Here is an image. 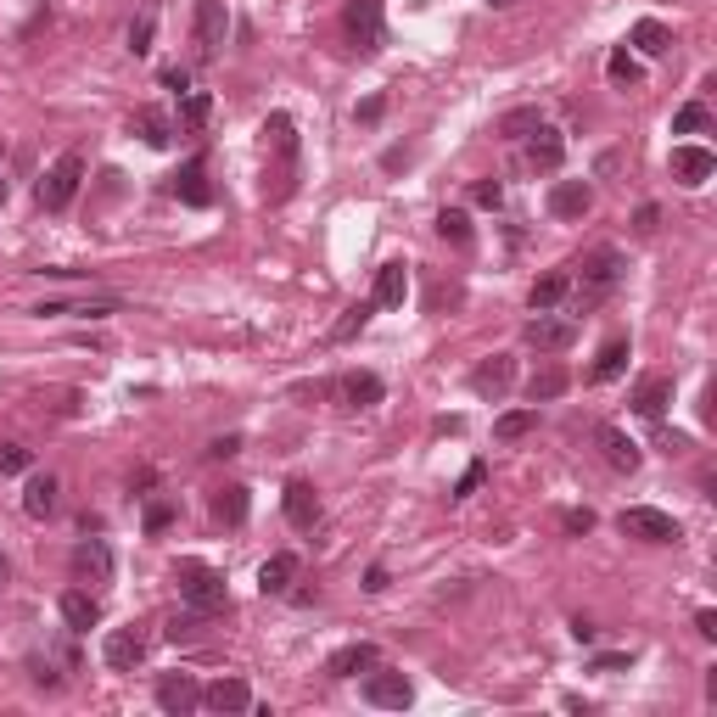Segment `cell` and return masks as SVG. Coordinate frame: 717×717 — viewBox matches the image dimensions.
I'll return each mask as SVG.
<instances>
[{
  "label": "cell",
  "mask_w": 717,
  "mask_h": 717,
  "mask_svg": "<svg viewBox=\"0 0 717 717\" xmlns=\"http://www.w3.org/2000/svg\"><path fill=\"white\" fill-rule=\"evenodd\" d=\"M174 589H180V600L191 605L197 617H213V611H225L230 605L225 577L213 572V566H202V561H180L174 566Z\"/></svg>",
  "instance_id": "1"
},
{
  "label": "cell",
  "mask_w": 717,
  "mask_h": 717,
  "mask_svg": "<svg viewBox=\"0 0 717 717\" xmlns=\"http://www.w3.org/2000/svg\"><path fill=\"white\" fill-rule=\"evenodd\" d=\"M79 185H85V157H79V152H62L57 163H51V169L40 174L34 197H40V208H45V213H62V208H73Z\"/></svg>",
  "instance_id": "2"
},
{
  "label": "cell",
  "mask_w": 717,
  "mask_h": 717,
  "mask_svg": "<svg viewBox=\"0 0 717 717\" xmlns=\"http://www.w3.org/2000/svg\"><path fill=\"white\" fill-rule=\"evenodd\" d=\"M622 253L617 247H594L589 258H583V292H577V314L583 309H594V303H600V297H611L617 292V281H622Z\"/></svg>",
  "instance_id": "3"
},
{
  "label": "cell",
  "mask_w": 717,
  "mask_h": 717,
  "mask_svg": "<svg viewBox=\"0 0 717 717\" xmlns=\"http://www.w3.org/2000/svg\"><path fill=\"white\" fill-rule=\"evenodd\" d=\"M622 538H639V544H678V521L656 505H633L617 516Z\"/></svg>",
  "instance_id": "4"
},
{
  "label": "cell",
  "mask_w": 717,
  "mask_h": 717,
  "mask_svg": "<svg viewBox=\"0 0 717 717\" xmlns=\"http://www.w3.org/2000/svg\"><path fill=\"white\" fill-rule=\"evenodd\" d=\"M342 23H348V40L359 45L365 57H376L381 40H387V23H381V0H348Z\"/></svg>",
  "instance_id": "5"
},
{
  "label": "cell",
  "mask_w": 717,
  "mask_h": 717,
  "mask_svg": "<svg viewBox=\"0 0 717 717\" xmlns=\"http://www.w3.org/2000/svg\"><path fill=\"white\" fill-rule=\"evenodd\" d=\"M521 337H527V348H538V353H566L577 342V320L572 314H538V320H527V331H521Z\"/></svg>",
  "instance_id": "6"
},
{
  "label": "cell",
  "mask_w": 717,
  "mask_h": 717,
  "mask_svg": "<svg viewBox=\"0 0 717 717\" xmlns=\"http://www.w3.org/2000/svg\"><path fill=\"white\" fill-rule=\"evenodd\" d=\"M381 376H370V370H348V376L331 381V398H337L342 409H376L381 404Z\"/></svg>",
  "instance_id": "7"
},
{
  "label": "cell",
  "mask_w": 717,
  "mask_h": 717,
  "mask_svg": "<svg viewBox=\"0 0 717 717\" xmlns=\"http://www.w3.org/2000/svg\"><path fill=\"white\" fill-rule=\"evenodd\" d=\"M365 701H370V706H387V712H404V706L415 701V689H409V678H404V673L370 667V678H365Z\"/></svg>",
  "instance_id": "8"
},
{
  "label": "cell",
  "mask_w": 717,
  "mask_h": 717,
  "mask_svg": "<svg viewBox=\"0 0 717 717\" xmlns=\"http://www.w3.org/2000/svg\"><path fill=\"white\" fill-rule=\"evenodd\" d=\"M225 34H230L225 0H197V51L202 57H219V51H225Z\"/></svg>",
  "instance_id": "9"
},
{
  "label": "cell",
  "mask_w": 717,
  "mask_h": 717,
  "mask_svg": "<svg viewBox=\"0 0 717 717\" xmlns=\"http://www.w3.org/2000/svg\"><path fill=\"white\" fill-rule=\"evenodd\" d=\"M157 706L169 717H185V712H197L202 706V684L191 673H169V678H157Z\"/></svg>",
  "instance_id": "10"
},
{
  "label": "cell",
  "mask_w": 717,
  "mask_h": 717,
  "mask_svg": "<svg viewBox=\"0 0 717 717\" xmlns=\"http://www.w3.org/2000/svg\"><path fill=\"white\" fill-rule=\"evenodd\" d=\"M510 381H516V359H510V353H493V359H482V365L471 370V393L477 398H505Z\"/></svg>",
  "instance_id": "11"
},
{
  "label": "cell",
  "mask_w": 717,
  "mask_h": 717,
  "mask_svg": "<svg viewBox=\"0 0 717 717\" xmlns=\"http://www.w3.org/2000/svg\"><path fill=\"white\" fill-rule=\"evenodd\" d=\"M101 661H107L113 673H135V667L146 661V639L135 628H113L107 633V645H101Z\"/></svg>",
  "instance_id": "12"
},
{
  "label": "cell",
  "mask_w": 717,
  "mask_h": 717,
  "mask_svg": "<svg viewBox=\"0 0 717 717\" xmlns=\"http://www.w3.org/2000/svg\"><path fill=\"white\" fill-rule=\"evenodd\" d=\"M594 443H600V460L611 465V471H639V460H645V454H639V443H633L628 432H622V426H600V432H594Z\"/></svg>",
  "instance_id": "13"
},
{
  "label": "cell",
  "mask_w": 717,
  "mask_h": 717,
  "mask_svg": "<svg viewBox=\"0 0 717 717\" xmlns=\"http://www.w3.org/2000/svg\"><path fill=\"white\" fill-rule=\"evenodd\" d=\"M589 208H594L589 180H555L549 185V213H555V219H583Z\"/></svg>",
  "instance_id": "14"
},
{
  "label": "cell",
  "mask_w": 717,
  "mask_h": 717,
  "mask_svg": "<svg viewBox=\"0 0 717 717\" xmlns=\"http://www.w3.org/2000/svg\"><path fill=\"white\" fill-rule=\"evenodd\" d=\"M281 505H286V521H292L297 533H309L314 521H320V493H314V482H286V493H281Z\"/></svg>",
  "instance_id": "15"
},
{
  "label": "cell",
  "mask_w": 717,
  "mask_h": 717,
  "mask_svg": "<svg viewBox=\"0 0 717 717\" xmlns=\"http://www.w3.org/2000/svg\"><path fill=\"white\" fill-rule=\"evenodd\" d=\"M712 174H717V157L706 152V146H673V180L678 185L695 191V185H706Z\"/></svg>",
  "instance_id": "16"
},
{
  "label": "cell",
  "mask_w": 717,
  "mask_h": 717,
  "mask_svg": "<svg viewBox=\"0 0 717 717\" xmlns=\"http://www.w3.org/2000/svg\"><path fill=\"white\" fill-rule=\"evenodd\" d=\"M202 706L208 712H253V689H247V678H219L202 689Z\"/></svg>",
  "instance_id": "17"
},
{
  "label": "cell",
  "mask_w": 717,
  "mask_h": 717,
  "mask_svg": "<svg viewBox=\"0 0 717 717\" xmlns=\"http://www.w3.org/2000/svg\"><path fill=\"white\" fill-rule=\"evenodd\" d=\"M370 667H381V650L365 645V639H359V645H342L337 656L325 661V673L331 678H359V673H370Z\"/></svg>",
  "instance_id": "18"
},
{
  "label": "cell",
  "mask_w": 717,
  "mask_h": 717,
  "mask_svg": "<svg viewBox=\"0 0 717 717\" xmlns=\"http://www.w3.org/2000/svg\"><path fill=\"white\" fill-rule=\"evenodd\" d=\"M73 572L85 577V583H107L113 577V549L101 544V538H85V544L73 549Z\"/></svg>",
  "instance_id": "19"
},
{
  "label": "cell",
  "mask_w": 717,
  "mask_h": 717,
  "mask_svg": "<svg viewBox=\"0 0 717 717\" xmlns=\"http://www.w3.org/2000/svg\"><path fill=\"white\" fill-rule=\"evenodd\" d=\"M561 157H566V141H561V129L538 124V129H533V146H527V163H533L538 174H555V169H561Z\"/></svg>",
  "instance_id": "20"
},
{
  "label": "cell",
  "mask_w": 717,
  "mask_h": 717,
  "mask_svg": "<svg viewBox=\"0 0 717 717\" xmlns=\"http://www.w3.org/2000/svg\"><path fill=\"white\" fill-rule=\"evenodd\" d=\"M673 404V376H650L639 393H633V415H645V421H661Z\"/></svg>",
  "instance_id": "21"
},
{
  "label": "cell",
  "mask_w": 717,
  "mask_h": 717,
  "mask_svg": "<svg viewBox=\"0 0 717 717\" xmlns=\"http://www.w3.org/2000/svg\"><path fill=\"white\" fill-rule=\"evenodd\" d=\"M174 197H180L185 208H208V202H213L208 169H202V163H185V169L174 174Z\"/></svg>",
  "instance_id": "22"
},
{
  "label": "cell",
  "mask_w": 717,
  "mask_h": 717,
  "mask_svg": "<svg viewBox=\"0 0 717 717\" xmlns=\"http://www.w3.org/2000/svg\"><path fill=\"white\" fill-rule=\"evenodd\" d=\"M23 510H29L34 521L57 510V477H51V471H34V477L23 482Z\"/></svg>",
  "instance_id": "23"
},
{
  "label": "cell",
  "mask_w": 717,
  "mask_h": 717,
  "mask_svg": "<svg viewBox=\"0 0 717 717\" xmlns=\"http://www.w3.org/2000/svg\"><path fill=\"white\" fill-rule=\"evenodd\" d=\"M566 292H572V269H549L544 281H533L527 303H533V314H544V309H555V303H566Z\"/></svg>",
  "instance_id": "24"
},
{
  "label": "cell",
  "mask_w": 717,
  "mask_h": 717,
  "mask_svg": "<svg viewBox=\"0 0 717 717\" xmlns=\"http://www.w3.org/2000/svg\"><path fill=\"white\" fill-rule=\"evenodd\" d=\"M292 583H297V555H286V549H281V555H269V561L258 566V589H264V594H286Z\"/></svg>",
  "instance_id": "25"
},
{
  "label": "cell",
  "mask_w": 717,
  "mask_h": 717,
  "mask_svg": "<svg viewBox=\"0 0 717 717\" xmlns=\"http://www.w3.org/2000/svg\"><path fill=\"white\" fill-rule=\"evenodd\" d=\"M62 622H68L73 633H90L101 622V605L90 600L85 589H68V594H62Z\"/></svg>",
  "instance_id": "26"
},
{
  "label": "cell",
  "mask_w": 717,
  "mask_h": 717,
  "mask_svg": "<svg viewBox=\"0 0 717 717\" xmlns=\"http://www.w3.org/2000/svg\"><path fill=\"white\" fill-rule=\"evenodd\" d=\"M404 297H409V269L387 264L376 275V309H404Z\"/></svg>",
  "instance_id": "27"
},
{
  "label": "cell",
  "mask_w": 717,
  "mask_h": 717,
  "mask_svg": "<svg viewBox=\"0 0 717 717\" xmlns=\"http://www.w3.org/2000/svg\"><path fill=\"white\" fill-rule=\"evenodd\" d=\"M628 359H633V353H628V337H611V342L600 348V359H594L589 381H617L622 370H628Z\"/></svg>",
  "instance_id": "28"
},
{
  "label": "cell",
  "mask_w": 717,
  "mask_h": 717,
  "mask_svg": "<svg viewBox=\"0 0 717 717\" xmlns=\"http://www.w3.org/2000/svg\"><path fill=\"white\" fill-rule=\"evenodd\" d=\"M135 135H141L146 146H169L174 141V124H169L163 107H141V113H135Z\"/></svg>",
  "instance_id": "29"
},
{
  "label": "cell",
  "mask_w": 717,
  "mask_h": 717,
  "mask_svg": "<svg viewBox=\"0 0 717 717\" xmlns=\"http://www.w3.org/2000/svg\"><path fill=\"white\" fill-rule=\"evenodd\" d=\"M633 45H639L645 57H667L673 34H667V23H656V17H639V23H633Z\"/></svg>",
  "instance_id": "30"
},
{
  "label": "cell",
  "mask_w": 717,
  "mask_h": 717,
  "mask_svg": "<svg viewBox=\"0 0 717 717\" xmlns=\"http://www.w3.org/2000/svg\"><path fill=\"white\" fill-rule=\"evenodd\" d=\"M566 381H572V376H566L561 365H544L533 381H527V398H533V404H549V398H561V393H566Z\"/></svg>",
  "instance_id": "31"
},
{
  "label": "cell",
  "mask_w": 717,
  "mask_h": 717,
  "mask_svg": "<svg viewBox=\"0 0 717 717\" xmlns=\"http://www.w3.org/2000/svg\"><path fill=\"white\" fill-rule=\"evenodd\" d=\"M527 432H538V409H510V415L493 421V437H499V443H516V437H527Z\"/></svg>",
  "instance_id": "32"
},
{
  "label": "cell",
  "mask_w": 717,
  "mask_h": 717,
  "mask_svg": "<svg viewBox=\"0 0 717 717\" xmlns=\"http://www.w3.org/2000/svg\"><path fill=\"white\" fill-rule=\"evenodd\" d=\"M213 516L225 521V527H241L247 521V488H219L213 493Z\"/></svg>",
  "instance_id": "33"
},
{
  "label": "cell",
  "mask_w": 717,
  "mask_h": 717,
  "mask_svg": "<svg viewBox=\"0 0 717 717\" xmlns=\"http://www.w3.org/2000/svg\"><path fill=\"white\" fill-rule=\"evenodd\" d=\"M538 124H544V113H538V107H510V113L499 118V135H510V141H521V135H533Z\"/></svg>",
  "instance_id": "34"
},
{
  "label": "cell",
  "mask_w": 717,
  "mask_h": 717,
  "mask_svg": "<svg viewBox=\"0 0 717 717\" xmlns=\"http://www.w3.org/2000/svg\"><path fill=\"white\" fill-rule=\"evenodd\" d=\"M213 118V96L208 90H185V101H180V124L185 129H202Z\"/></svg>",
  "instance_id": "35"
},
{
  "label": "cell",
  "mask_w": 717,
  "mask_h": 717,
  "mask_svg": "<svg viewBox=\"0 0 717 717\" xmlns=\"http://www.w3.org/2000/svg\"><path fill=\"white\" fill-rule=\"evenodd\" d=\"M264 135H269V146H275L281 157L297 152V129H292V118H286V113H269L264 118Z\"/></svg>",
  "instance_id": "36"
},
{
  "label": "cell",
  "mask_w": 717,
  "mask_h": 717,
  "mask_svg": "<svg viewBox=\"0 0 717 717\" xmlns=\"http://www.w3.org/2000/svg\"><path fill=\"white\" fill-rule=\"evenodd\" d=\"M437 236L454 241V247H471V219H465L460 208H443L437 213Z\"/></svg>",
  "instance_id": "37"
},
{
  "label": "cell",
  "mask_w": 717,
  "mask_h": 717,
  "mask_svg": "<svg viewBox=\"0 0 717 717\" xmlns=\"http://www.w3.org/2000/svg\"><path fill=\"white\" fill-rule=\"evenodd\" d=\"M365 325H370V303H353V309H342V320L331 325V342H353Z\"/></svg>",
  "instance_id": "38"
},
{
  "label": "cell",
  "mask_w": 717,
  "mask_h": 717,
  "mask_svg": "<svg viewBox=\"0 0 717 717\" xmlns=\"http://www.w3.org/2000/svg\"><path fill=\"white\" fill-rule=\"evenodd\" d=\"M706 124H712L706 101H689V107H678V113H673V135H701Z\"/></svg>",
  "instance_id": "39"
},
{
  "label": "cell",
  "mask_w": 717,
  "mask_h": 717,
  "mask_svg": "<svg viewBox=\"0 0 717 717\" xmlns=\"http://www.w3.org/2000/svg\"><path fill=\"white\" fill-rule=\"evenodd\" d=\"M605 73H611V85H639V62H633L628 51H611Z\"/></svg>",
  "instance_id": "40"
},
{
  "label": "cell",
  "mask_w": 717,
  "mask_h": 717,
  "mask_svg": "<svg viewBox=\"0 0 717 717\" xmlns=\"http://www.w3.org/2000/svg\"><path fill=\"white\" fill-rule=\"evenodd\" d=\"M152 34H157L152 12H146V17H135V23H129V51H135V57H146V51H152Z\"/></svg>",
  "instance_id": "41"
},
{
  "label": "cell",
  "mask_w": 717,
  "mask_h": 717,
  "mask_svg": "<svg viewBox=\"0 0 717 717\" xmlns=\"http://www.w3.org/2000/svg\"><path fill=\"white\" fill-rule=\"evenodd\" d=\"M29 471V449H17V443H0V477H23Z\"/></svg>",
  "instance_id": "42"
},
{
  "label": "cell",
  "mask_w": 717,
  "mask_h": 717,
  "mask_svg": "<svg viewBox=\"0 0 717 717\" xmlns=\"http://www.w3.org/2000/svg\"><path fill=\"white\" fill-rule=\"evenodd\" d=\"M174 527V505L169 499H152V505H146V533H169Z\"/></svg>",
  "instance_id": "43"
},
{
  "label": "cell",
  "mask_w": 717,
  "mask_h": 717,
  "mask_svg": "<svg viewBox=\"0 0 717 717\" xmlns=\"http://www.w3.org/2000/svg\"><path fill=\"white\" fill-rule=\"evenodd\" d=\"M482 477H488V465H482V460H477V465H465V477L454 482V499H471V493L482 488Z\"/></svg>",
  "instance_id": "44"
},
{
  "label": "cell",
  "mask_w": 717,
  "mask_h": 717,
  "mask_svg": "<svg viewBox=\"0 0 717 717\" xmlns=\"http://www.w3.org/2000/svg\"><path fill=\"white\" fill-rule=\"evenodd\" d=\"M471 197H477V208H499V202H505V185H499V180H477Z\"/></svg>",
  "instance_id": "45"
},
{
  "label": "cell",
  "mask_w": 717,
  "mask_h": 717,
  "mask_svg": "<svg viewBox=\"0 0 717 717\" xmlns=\"http://www.w3.org/2000/svg\"><path fill=\"white\" fill-rule=\"evenodd\" d=\"M230 454H241V437L225 432V437H213L208 443V460H230Z\"/></svg>",
  "instance_id": "46"
},
{
  "label": "cell",
  "mask_w": 717,
  "mask_h": 717,
  "mask_svg": "<svg viewBox=\"0 0 717 717\" xmlns=\"http://www.w3.org/2000/svg\"><path fill=\"white\" fill-rule=\"evenodd\" d=\"M656 225H661V208H650V202L633 213V230H639V236H656Z\"/></svg>",
  "instance_id": "47"
},
{
  "label": "cell",
  "mask_w": 717,
  "mask_h": 717,
  "mask_svg": "<svg viewBox=\"0 0 717 717\" xmlns=\"http://www.w3.org/2000/svg\"><path fill=\"white\" fill-rule=\"evenodd\" d=\"M561 527H566V533H589V527H594V510H566Z\"/></svg>",
  "instance_id": "48"
},
{
  "label": "cell",
  "mask_w": 717,
  "mask_h": 717,
  "mask_svg": "<svg viewBox=\"0 0 717 717\" xmlns=\"http://www.w3.org/2000/svg\"><path fill=\"white\" fill-rule=\"evenodd\" d=\"M381 113H387V101H381V96H365V101H359V113H353V118H359V124H376Z\"/></svg>",
  "instance_id": "49"
},
{
  "label": "cell",
  "mask_w": 717,
  "mask_h": 717,
  "mask_svg": "<svg viewBox=\"0 0 717 717\" xmlns=\"http://www.w3.org/2000/svg\"><path fill=\"white\" fill-rule=\"evenodd\" d=\"M628 650H617V656H594V673H622V667H628Z\"/></svg>",
  "instance_id": "50"
},
{
  "label": "cell",
  "mask_w": 717,
  "mask_h": 717,
  "mask_svg": "<svg viewBox=\"0 0 717 717\" xmlns=\"http://www.w3.org/2000/svg\"><path fill=\"white\" fill-rule=\"evenodd\" d=\"M163 85H169V90H180V96H185V90H191V73H185V68H163Z\"/></svg>",
  "instance_id": "51"
},
{
  "label": "cell",
  "mask_w": 717,
  "mask_h": 717,
  "mask_svg": "<svg viewBox=\"0 0 717 717\" xmlns=\"http://www.w3.org/2000/svg\"><path fill=\"white\" fill-rule=\"evenodd\" d=\"M572 639H577V645H594V622L577 617V622H572Z\"/></svg>",
  "instance_id": "52"
},
{
  "label": "cell",
  "mask_w": 717,
  "mask_h": 717,
  "mask_svg": "<svg viewBox=\"0 0 717 717\" xmlns=\"http://www.w3.org/2000/svg\"><path fill=\"white\" fill-rule=\"evenodd\" d=\"M365 589H370V594L387 589V572H381V566H370V572H365Z\"/></svg>",
  "instance_id": "53"
},
{
  "label": "cell",
  "mask_w": 717,
  "mask_h": 717,
  "mask_svg": "<svg viewBox=\"0 0 717 717\" xmlns=\"http://www.w3.org/2000/svg\"><path fill=\"white\" fill-rule=\"evenodd\" d=\"M695 628H701L706 639H717V611H701V617H695Z\"/></svg>",
  "instance_id": "54"
},
{
  "label": "cell",
  "mask_w": 717,
  "mask_h": 717,
  "mask_svg": "<svg viewBox=\"0 0 717 717\" xmlns=\"http://www.w3.org/2000/svg\"><path fill=\"white\" fill-rule=\"evenodd\" d=\"M488 6H499V12H505V6H516V0H488Z\"/></svg>",
  "instance_id": "55"
},
{
  "label": "cell",
  "mask_w": 717,
  "mask_h": 717,
  "mask_svg": "<svg viewBox=\"0 0 717 717\" xmlns=\"http://www.w3.org/2000/svg\"><path fill=\"white\" fill-rule=\"evenodd\" d=\"M0 583H6V555H0Z\"/></svg>",
  "instance_id": "56"
},
{
  "label": "cell",
  "mask_w": 717,
  "mask_h": 717,
  "mask_svg": "<svg viewBox=\"0 0 717 717\" xmlns=\"http://www.w3.org/2000/svg\"><path fill=\"white\" fill-rule=\"evenodd\" d=\"M0 202H6V180H0Z\"/></svg>",
  "instance_id": "57"
}]
</instances>
